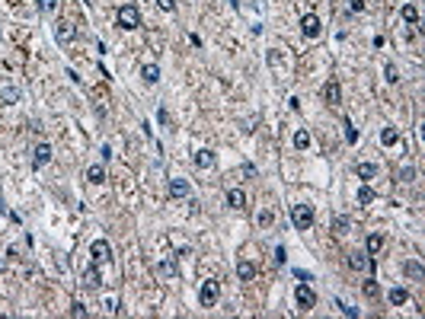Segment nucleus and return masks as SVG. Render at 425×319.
I'll use <instances>...</instances> for the list:
<instances>
[{"mask_svg":"<svg viewBox=\"0 0 425 319\" xmlns=\"http://www.w3.org/2000/svg\"><path fill=\"white\" fill-rule=\"evenodd\" d=\"M118 26H121V29H138V26H141V10L134 3L118 6Z\"/></svg>","mask_w":425,"mask_h":319,"instance_id":"f257e3e1","label":"nucleus"},{"mask_svg":"<svg viewBox=\"0 0 425 319\" xmlns=\"http://www.w3.org/2000/svg\"><path fill=\"white\" fill-rule=\"evenodd\" d=\"M291 220H294L298 230H310L313 227V208L310 205H294L291 208Z\"/></svg>","mask_w":425,"mask_h":319,"instance_id":"f03ea898","label":"nucleus"},{"mask_svg":"<svg viewBox=\"0 0 425 319\" xmlns=\"http://www.w3.org/2000/svg\"><path fill=\"white\" fill-rule=\"evenodd\" d=\"M218 297H221V284H218V281H205V284H201V290H198L201 307H214V303H218Z\"/></svg>","mask_w":425,"mask_h":319,"instance_id":"7ed1b4c3","label":"nucleus"},{"mask_svg":"<svg viewBox=\"0 0 425 319\" xmlns=\"http://www.w3.org/2000/svg\"><path fill=\"white\" fill-rule=\"evenodd\" d=\"M294 300H298L301 310H313V307H316V294L307 287V284H298V290H294Z\"/></svg>","mask_w":425,"mask_h":319,"instance_id":"20e7f679","label":"nucleus"},{"mask_svg":"<svg viewBox=\"0 0 425 319\" xmlns=\"http://www.w3.org/2000/svg\"><path fill=\"white\" fill-rule=\"evenodd\" d=\"M348 268L371 275V271H374V259H371V255H364V252H352V255H348Z\"/></svg>","mask_w":425,"mask_h":319,"instance_id":"39448f33","label":"nucleus"},{"mask_svg":"<svg viewBox=\"0 0 425 319\" xmlns=\"http://www.w3.org/2000/svg\"><path fill=\"white\" fill-rule=\"evenodd\" d=\"M90 255H93V262H109V259H112V246H109L106 240H93Z\"/></svg>","mask_w":425,"mask_h":319,"instance_id":"423d86ee","label":"nucleus"},{"mask_svg":"<svg viewBox=\"0 0 425 319\" xmlns=\"http://www.w3.org/2000/svg\"><path fill=\"white\" fill-rule=\"evenodd\" d=\"M55 38H58L61 45H71L74 38H77V29H74V26L67 23V19H61V23L55 26Z\"/></svg>","mask_w":425,"mask_h":319,"instance_id":"0eeeda50","label":"nucleus"},{"mask_svg":"<svg viewBox=\"0 0 425 319\" xmlns=\"http://www.w3.org/2000/svg\"><path fill=\"white\" fill-rule=\"evenodd\" d=\"M320 29H323V26H320V19H316L313 13H307V16L301 19V32H304V38H316V35H320Z\"/></svg>","mask_w":425,"mask_h":319,"instance_id":"6e6552de","label":"nucleus"},{"mask_svg":"<svg viewBox=\"0 0 425 319\" xmlns=\"http://www.w3.org/2000/svg\"><path fill=\"white\" fill-rule=\"evenodd\" d=\"M323 99H326L329 106H339L342 103V86L336 83V80H329V83L323 86Z\"/></svg>","mask_w":425,"mask_h":319,"instance_id":"1a4fd4ad","label":"nucleus"},{"mask_svg":"<svg viewBox=\"0 0 425 319\" xmlns=\"http://www.w3.org/2000/svg\"><path fill=\"white\" fill-rule=\"evenodd\" d=\"M154 275H160V278H176V275H179V268H176V259L157 262V265H154Z\"/></svg>","mask_w":425,"mask_h":319,"instance_id":"9d476101","label":"nucleus"},{"mask_svg":"<svg viewBox=\"0 0 425 319\" xmlns=\"http://www.w3.org/2000/svg\"><path fill=\"white\" fill-rule=\"evenodd\" d=\"M170 195H173V198H189L192 188H189L186 179H170Z\"/></svg>","mask_w":425,"mask_h":319,"instance_id":"9b49d317","label":"nucleus"},{"mask_svg":"<svg viewBox=\"0 0 425 319\" xmlns=\"http://www.w3.org/2000/svg\"><path fill=\"white\" fill-rule=\"evenodd\" d=\"M86 182H90V185H103V182H106V169H103V163H93V166L86 169Z\"/></svg>","mask_w":425,"mask_h":319,"instance_id":"f8f14e48","label":"nucleus"},{"mask_svg":"<svg viewBox=\"0 0 425 319\" xmlns=\"http://www.w3.org/2000/svg\"><path fill=\"white\" fill-rule=\"evenodd\" d=\"M48 160H51V147H48V144H39V147H36V157H32V166L42 169Z\"/></svg>","mask_w":425,"mask_h":319,"instance_id":"ddd939ff","label":"nucleus"},{"mask_svg":"<svg viewBox=\"0 0 425 319\" xmlns=\"http://www.w3.org/2000/svg\"><path fill=\"white\" fill-rule=\"evenodd\" d=\"M227 205H231V208H246V195H243V188H227Z\"/></svg>","mask_w":425,"mask_h":319,"instance_id":"4468645a","label":"nucleus"},{"mask_svg":"<svg viewBox=\"0 0 425 319\" xmlns=\"http://www.w3.org/2000/svg\"><path fill=\"white\" fill-rule=\"evenodd\" d=\"M387 300L393 303V307H403V303L409 300V290L406 287H390V294H387Z\"/></svg>","mask_w":425,"mask_h":319,"instance_id":"2eb2a0df","label":"nucleus"},{"mask_svg":"<svg viewBox=\"0 0 425 319\" xmlns=\"http://www.w3.org/2000/svg\"><path fill=\"white\" fill-rule=\"evenodd\" d=\"M381 144H384V147H393V144H400V131L387 125V128L381 131Z\"/></svg>","mask_w":425,"mask_h":319,"instance_id":"dca6fc26","label":"nucleus"},{"mask_svg":"<svg viewBox=\"0 0 425 319\" xmlns=\"http://www.w3.org/2000/svg\"><path fill=\"white\" fill-rule=\"evenodd\" d=\"M237 278H240V281H253V278H256V265H253V262H240V265H237Z\"/></svg>","mask_w":425,"mask_h":319,"instance_id":"f3484780","label":"nucleus"},{"mask_svg":"<svg viewBox=\"0 0 425 319\" xmlns=\"http://www.w3.org/2000/svg\"><path fill=\"white\" fill-rule=\"evenodd\" d=\"M141 77H144V83H157L160 80V67L157 64H144L141 67Z\"/></svg>","mask_w":425,"mask_h":319,"instance_id":"a211bd4d","label":"nucleus"},{"mask_svg":"<svg viewBox=\"0 0 425 319\" xmlns=\"http://www.w3.org/2000/svg\"><path fill=\"white\" fill-rule=\"evenodd\" d=\"M195 166L211 169V166H214V153H211V150H198V153H195Z\"/></svg>","mask_w":425,"mask_h":319,"instance_id":"6ab92c4d","label":"nucleus"},{"mask_svg":"<svg viewBox=\"0 0 425 319\" xmlns=\"http://www.w3.org/2000/svg\"><path fill=\"white\" fill-rule=\"evenodd\" d=\"M381 249H384V236L381 233H371L368 236V255H377Z\"/></svg>","mask_w":425,"mask_h":319,"instance_id":"aec40b11","label":"nucleus"},{"mask_svg":"<svg viewBox=\"0 0 425 319\" xmlns=\"http://www.w3.org/2000/svg\"><path fill=\"white\" fill-rule=\"evenodd\" d=\"M99 281H103V278H99L96 268H86L83 271V284H86V287H99Z\"/></svg>","mask_w":425,"mask_h":319,"instance_id":"412c9836","label":"nucleus"},{"mask_svg":"<svg viewBox=\"0 0 425 319\" xmlns=\"http://www.w3.org/2000/svg\"><path fill=\"white\" fill-rule=\"evenodd\" d=\"M374 198H377V195H374V188H371V185H361L358 188V205H371Z\"/></svg>","mask_w":425,"mask_h":319,"instance_id":"4be33fe9","label":"nucleus"},{"mask_svg":"<svg viewBox=\"0 0 425 319\" xmlns=\"http://www.w3.org/2000/svg\"><path fill=\"white\" fill-rule=\"evenodd\" d=\"M403 19H406L409 26H419V10H416V6H403Z\"/></svg>","mask_w":425,"mask_h":319,"instance_id":"5701e85b","label":"nucleus"},{"mask_svg":"<svg viewBox=\"0 0 425 319\" xmlns=\"http://www.w3.org/2000/svg\"><path fill=\"white\" fill-rule=\"evenodd\" d=\"M358 176H361V179H374L377 166H374V163H358Z\"/></svg>","mask_w":425,"mask_h":319,"instance_id":"b1692460","label":"nucleus"},{"mask_svg":"<svg viewBox=\"0 0 425 319\" xmlns=\"http://www.w3.org/2000/svg\"><path fill=\"white\" fill-rule=\"evenodd\" d=\"M294 147H298V150H307V147H310V134L304 131V128L294 134Z\"/></svg>","mask_w":425,"mask_h":319,"instance_id":"393cba45","label":"nucleus"},{"mask_svg":"<svg viewBox=\"0 0 425 319\" xmlns=\"http://www.w3.org/2000/svg\"><path fill=\"white\" fill-rule=\"evenodd\" d=\"M16 99H19V90H13V86H10V90H3V93H0V103H3V106H13Z\"/></svg>","mask_w":425,"mask_h":319,"instance_id":"a878e982","label":"nucleus"},{"mask_svg":"<svg viewBox=\"0 0 425 319\" xmlns=\"http://www.w3.org/2000/svg\"><path fill=\"white\" fill-rule=\"evenodd\" d=\"M58 10V0H39V13L42 16H48V13H55Z\"/></svg>","mask_w":425,"mask_h":319,"instance_id":"bb28decb","label":"nucleus"},{"mask_svg":"<svg viewBox=\"0 0 425 319\" xmlns=\"http://www.w3.org/2000/svg\"><path fill=\"white\" fill-rule=\"evenodd\" d=\"M384 73H387V83H400V71H396V64H387V67H384Z\"/></svg>","mask_w":425,"mask_h":319,"instance_id":"cd10ccee","label":"nucleus"},{"mask_svg":"<svg viewBox=\"0 0 425 319\" xmlns=\"http://www.w3.org/2000/svg\"><path fill=\"white\" fill-rule=\"evenodd\" d=\"M406 275H413L416 281H422V265L419 262H406Z\"/></svg>","mask_w":425,"mask_h":319,"instance_id":"c85d7f7f","label":"nucleus"},{"mask_svg":"<svg viewBox=\"0 0 425 319\" xmlns=\"http://www.w3.org/2000/svg\"><path fill=\"white\" fill-rule=\"evenodd\" d=\"M346 141L348 144H358V131L352 128V121H346Z\"/></svg>","mask_w":425,"mask_h":319,"instance_id":"c756f323","label":"nucleus"},{"mask_svg":"<svg viewBox=\"0 0 425 319\" xmlns=\"http://www.w3.org/2000/svg\"><path fill=\"white\" fill-rule=\"evenodd\" d=\"M272 220H275L272 211H259V227H272Z\"/></svg>","mask_w":425,"mask_h":319,"instance_id":"7c9ffc66","label":"nucleus"},{"mask_svg":"<svg viewBox=\"0 0 425 319\" xmlns=\"http://www.w3.org/2000/svg\"><path fill=\"white\" fill-rule=\"evenodd\" d=\"M157 6L163 13H173V10H176V0H157Z\"/></svg>","mask_w":425,"mask_h":319,"instance_id":"2f4dec72","label":"nucleus"},{"mask_svg":"<svg viewBox=\"0 0 425 319\" xmlns=\"http://www.w3.org/2000/svg\"><path fill=\"white\" fill-rule=\"evenodd\" d=\"M275 262H278V265H285V262H288V252H285V246H275Z\"/></svg>","mask_w":425,"mask_h":319,"instance_id":"473e14b6","label":"nucleus"},{"mask_svg":"<svg viewBox=\"0 0 425 319\" xmlns=\"http://www.w3.org/2000/svg\"><path fill=\"white\" fill-rule=\"evenodd\" d=\"M346 227H348V217H336V230H339V233H346Z\"/></svg>","mask_w":425,"mask_h":319,"instance_id":"72a5a7b5","label":"nucleus"},{"mask_svg":"<svg viewBox=\"0 0 425 319\" xmlns=\"http://www.w3.org/2000/svg\"><path fill=\"white\" fill-rule=\"evenodd\" d=\"M413 176H416V169H413V166H406V169H400V179H403V182H409V179H413Z\"/></svg>","mask_w":425,"mask_h":319,"instance_id":"f704fd0d","label":"nucleus"},{"mask_svg":"<svg viewBox=\"0 0 425 319\" xmlns=\"http://www.w3.org/2000/svg\"><path fill=\"white\" fill-rule=\"evenodd\" d=\"M348 10H352V13H361V10H364V0H348Z\"/></svg>","mask_w":425,"mask_h":319,"instance_id":"c9c22d12","label":"nucleus"},{"mask_svg":"<svg viewBox=\"0 0 425 319\" xmlns=\"http://www.w3.org/2000/svg\"><path fill=\"white\" fill-rule=\"evenodd\" d=\"M106 310H109V313H118V300H116V297H109V300H106Z\"/></svg>","mask_w":425,"mask_h":319,"instance_id":"e433bc0d","label":"nucleus"},{"mask_svg":"<svg viewBox=\"0 0 425 319\" xmlns=\"http://www.w3.org/2000/svg\"><path fill=\"white\" fill-rule=\"evenodd\" d=\"M339 307H342V313H346V316H358V310L348 307V303H339Z\"/></svg>","mask_w":425,"mask_h":319,"instance_id":"4c0bfd02","label":"nucleus"},{"mask_svg":"<svg viewBox=\"0 0 425 319\" xmlns=\"http://www.w3.org/2000/svg\"><path fill=\"white\" fill-rule=\"evenodd\" d=\"M71 313H74V316H86V307H80V303H74V307H71Z\"/></svg>","mask_w":425,"mask_h":319,"instance_id":"58836bf2","label":"nucleus"},{"mask_svg":"<svg viewBox=\"0 0 425 319\" xmlns=\"http://www.w3.org/2000/svg\"><path fill=\"white\" fill-rule=\"evenodd\" d=\"M0 217H6V205H3V201H0Z\"/></svg>","mask_w":425,"mask_h":319,"instance_id":"ea45409f","label":"nucleus"}]
</instances>
